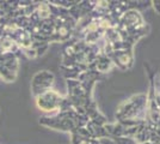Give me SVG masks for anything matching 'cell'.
<instances>
[{
    "label": "cell",
    "mask_w": 160,
    "mask_h": 144,
    "mask_svg": "<svg viewBox=\"0 0 160 144\" xmlns=\"http://www.w3.org/2000/svg\"><path fill=\"white\" fill-rule=\"evenodd\" d=\"M52 82H53V75L49 73L48 71H41L36 73L31 81V89L33 95L37 97L41 94L48 91L49 87L52 85Z\"/></svg>",
    "instance_id": "cell-1"
},
{
    "label": "cell",
    "mask_w": 160,
    "mask_h": 144,
    "mask_svg": "<svg viewBox=\"0 0 160 144\" xmlns=\"http://www.w3.org/2000/svg\"><path fill=\"white\" fill-rule=\"evenodd\" d=\"M37 107L42 110H50L55 107V94L48 90L36 97Z\"/></svg>",
    "instance_id": "cell-2"
},
{
    "label": "cell",
    "mask_w": 160,
    "mask_h": 144,
    "mask_svg": "<svg viewBox=\"0 0 160 144\" xmlns=\"http://www.w3.org/2000/svg\"><path fill=\"white\" fill-rule=\"evenodd\" d=\"M24 54L29 56V58H35L37 53H36V49H33V48H27V49H24Z\"/></svg>",
    "instance_id": "cell-3"
}]
</instances>
